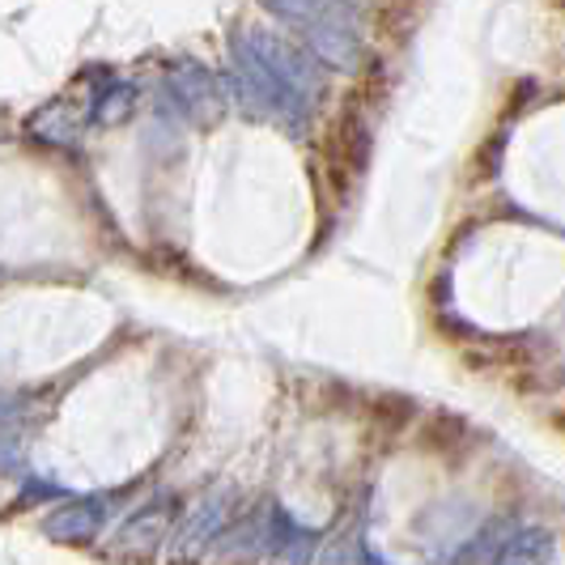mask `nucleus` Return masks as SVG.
<instances>
[{"label": "nucleus", "mask_w": 565, "mask_h": 565, "mask_svg": "<svg viewBox=\"0 0 565 565\" xmlns=\"http://www.w3.org/2000/svg\"><path fill=\"white\" fill-rule=\"evenodd\" d=\"M230 89L234 98L247 107L252 115H264V119H277L285 132H302L311 124V111L298 94H289L281 85V77L259 60L252 43L243 39V30H234L230 39Z\"/></svg>", "instance_id": "f257e3e1"}, {"label": "nucleus", "mask_w": 565, "mask_h": 565, "mask_svg": "<svg viewBox=\"0 0 565 565\" xmlns=\"http://www.w3.org/2000/svg\"><path fill=\"white\" fill-rule=\"evenodd\" d=\"M302 39H307V52L328 68H358L362 56V34H358V9L349 0H328L315 18L302 22Z\"/></svg>", "instance_id": "f03ea898"}, {"label": "nucleus", "mask_w": 565, "mask_h": 565, "mask_svg": "<svg viewBox=\"0 0 565 565\" xmlns=\"http://www.w3.org/2000/svg\"><path fill=\"white\" fill-rule=\"evenodd\" d=\"M243 39H247L255 52H259V60L281 77V85L289 94H298L307 107L319 103V94H323V68H319V60H315L307 47L289 43L285 34H277V30H268V26H247Z\"/></svg>", "instance_id": "7ed1b4c3"}, {"label": "nucleus", "mask_w": 565, "mask_h": 565, "mask_svg": "<svg viewBox=\"0 0 565 565\" xmlns=\"http://www.w3.org/2000/svg\"><path fill=\"white\" fill-rule=\"evenodd\" d=\"M162 103H167V111L174 115V119L200 124V128L217 124L222 111H226L222 82H217L204 64H196V60H183V64L170 68L167 85H162Z\"/></svg>", "instance_id": "20e7f679"}, {"label": "nucleus", "mask_w": 565, "mask_h": 565, "mask_svg": "<svg viewBox=\"0 0 565 565\" xmlns=\"http://www.w3.org/2000/svg\"><path fill=\"white\" fill-rule=\"evenodd\" d=\"M174 519H179V502L174 498L145 502L137 514H128L119 523V532H115V557H124V562H153L167 548L170 532H174Z\"/></svg>", "instance_id": "39448f33"}, {"label": "nucleus", "mask_w": 565, "mask_h": 565, "mask_svg": "<svg viewBox=\"0 0 565 565\" xmlns=\"http://www.w3.org/2000/svg\"><path fill=\"white\" fill-rule=\"evenodd\" d=\"M226 523H230V489H209L196 507H192V514L183 519V527H174L170 562L196 565L204 553H213V544H217Z\"/></svg>", "instance_id": "423d86ee"}, {"label": "nucleus", "mask_w": 565, "mask_h": 565, "mask_svg": "<svg viewBox=\"0 0 565 565\" xmlns=\"http://www.w3.org/2000/svg\"><path fill=\"white\" fill-rule=\"evenodd\" d=\"M107 523V502L103 498H77V502H64L60 510H52L43 519V532L52 540H64V544H82V540H94Z\"/></svg>", "instance_id": "0eeeda50"}, {"label": "nucleus", "mask_w": 565, "mask_h": 565, "mask_svg": "<svg viewBox=\"0 0 565 565\" xmlns=\"http://www.w3.org/2000/svg\"><path fill=\"white\" fill-rule=\"evenodd\" d=\"M514 532H519L514 519H489L481 532L455 553V565H502V553L510 548Z\"/></svg>", "instance_id": "6e6552de"}, {"label": "nucleus", "mask_w": 565, "mask_h": 565, "mask_svg": "<svg viewBox=\"0 0 565 565\" xmlns=\"http://www.w3.org/2000/svg\"><path fill=\"white\" fill-rule=\"evenodd\" d=\"M553 553H557L553 532H544V527H523V532H514L510 548L502 553V565H548Z\"/></svg>", "instance_id": "1a4fd4ad"}, {"label": "nucleus", "mask_w": 565, "mask_h": 565, "mask_svg": "<svg viewBox=\"0 0 565 565\" xmlns=\"http://www.w3.org/2000/svg\"><path fill=\"white\" fill-rule=\"evenodd\" d=\"M315 548H319V532L315 527H302V523H294L285 540L277 544V553H273V562L277 565H311Z\"/></svg>", "instance_id": "9d476101"}, {"label": "nucleus", "mask_w": 565, "mask_h": 565, "mask_svg": "<svg viewBox=\"0 0 565 565\" xmlns=\"http://www.w3.org/2000/svg\"><path fill=\"white\" fill-rule=\"evenodd\" d=\"M30 128H34L43 141L73 145V141H77V128H82V124H77V119H73V111L60 103V107H47V111L34 115V124H30Z\"/></svg>", "instance_id": "9b49d317"}, {"label": "nucleus", "mask_w": 565, "mask_h": 565, "mask_svg": "<svg viewBox=\"0 0 565 565\" xmlns=\"http://www.w3.org/2000/svg\"><path fill=\"white\" fill-rule=\"evenodd\" d=\"M132 98H137V89L132 85H111V89H103L98 94V103H94V119L98 124H119L124 115H128V107H132Z\"/></svg>", "instance_id": "f8f14e48"}, {"label": "nucleus", "mask_w": 565, "mask_h": 565, "mask_svg": "<svg viewBox=\"0 0 565 565\" xmlns=\"http://www.w3.org/2000/svg\"><path fill=\"white\" fill-rule=\"evenodd\" d=\"M374 565H379V562H374Z\"/></svg>", "instance_id": "ddd939ff"}]
</instances>
